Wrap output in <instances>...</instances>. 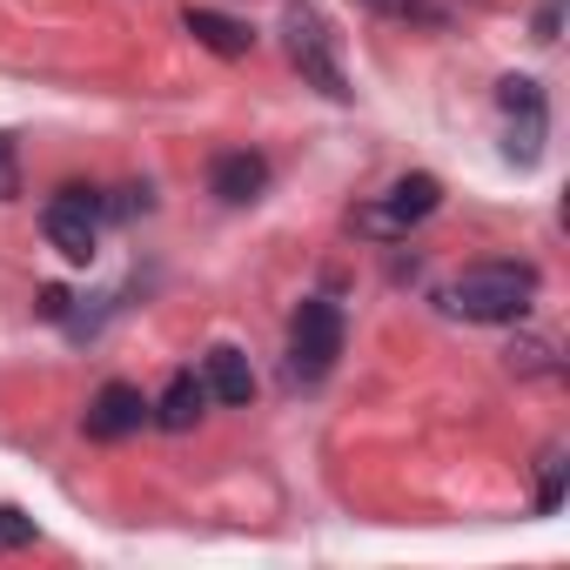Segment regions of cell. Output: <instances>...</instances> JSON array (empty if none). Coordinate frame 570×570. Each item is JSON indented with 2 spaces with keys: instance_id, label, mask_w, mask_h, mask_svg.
<instances>
[{
  "instance_id": "1",
  "label": "cell",
  "mask_w": 570,
  "mask_h": 570,
  "mask_svg": "<svg viewBox=\"0 0 570 570\" xmlns=\"http://www.w3.org/2000/svg\"><path fill=\"white\" fill-rule=\"evenodd\" d=\"M537 296V268H517V262H476L463 268L450 289H443V309L463 316V323H517Z\"/></svg>"
},
{
  "instance_id": "2",
  "label": "cell",
  "mask_w": 570,
  "mask_h": 570,
  "mask_svg": "<svg viewBox=\"0 0 570 570\" xmlns=\"http://www.w3.org/2000/svg\"><path fill=\"white\" fill-rule=\"evenodd\" d=\"M336 356H343V309L309 296L296 309V323H289V370H296V383H323L336 370Z\"/></svg>"
},
{
  "instance_id": "3",
  "label": "cell",
  "mask_w": 570,
  "mask_h": 570,
  "mask_svg": "<svg viewBox=\"0 0 570 570\" xmlns=\"http://www.w3.org/2000/svg\"><path fill=\"white\" fill-rule=\"evenodd\" d=\"M282 35H289V61L330 95V101H350V81H343V68H336V48H330V28H323V14H309V8H289L282 14Z\"/></svg>"
},
{
  "instance_id": "4",
  "label": "cell",
  "mask_w": 570,
  "mask_h": 570,
  "mask_svg": "<svg viewBox=\"0 0 570 570\" xmlns=\"http://www.w3.org/2000/svg\"><path fill=\"white\" fill-rule=\"evenodd\" d=\"M41 228H48V242H55L68 262H95V242H101V202H95L88 188H61V195L48 202Z\"/></svg>"
},
{
  "instance_id": "5",
  "label": "cell",
  "mask_w": 570,
  "mask_h": 570,
  "mask_svg": "<svg viewBox=\"0 0 570 570\" xmlns=\"http://www.w3.org/2000/svg\"><path fill=\"white\" fill-rule=\"evenodd\" d=\"M436 202H443V181L436 175H403L376 208H363L356 222L370 228V235H403L410 222H423V215H436Z\"/></svg>"
},
{
  "instance_id": "6",
  "label": "cell",
  "mask_w": 570,
  "mask_h": 570,
  "mask_svg": "<svg viewBox=\"0 0 570 570\" xmlns=\"http://www.w3.org/2000/svg\"><path fill=\"white\" fill-rule=\"evenodd\" d=\"M148 423V396L135 390V383H101L95 390V403H88V436L95 443H121V436H135Z\"/></svg>"
},
{
  "instance_id": "7",
  "label": "cell",
  "mask_w": 570,
  "mask_h": 570,
  "mask_svg": "<svg viewBox=\"0 0 570 570\" xmlns=\"http://www.w3.org/2000/svg\"><path fill=\"white\" fill-rule=\"evenodd\" d=\"M262 188H268V161H262V155H248V148H222V155L208 161V195H215V202L242 208V202H255Z\"/></svg>"
},
{
  "instance_id": "8",
  "label": "cell",
  "mask_w": 570,
  "mask_h": 570,
  "mask_svg": "<svg viewBox=\"0 0 570 570\" xmlns=\"http://www.w3.org/2000/svg\"><path fill=\"white\" fill-rule=\"evenodd\" d=\"M497 101H503L510 121H523V135L510 141V155H517V161H537V141H543V88H537L530 75H510V81L497 88Z\"/></svg>"
},
{
  "instance_id": "9",
  "label": "cell",
  "mask_w": 570,
  "mask_h": 570,
  "mask_svg": "<svg viewBox=\"0 0 570 570\" xmlns=\"http://www.w3.org/2000/svg\"><path fill=\"white\" fill-rule=\"evenodd\" d=\"M181 28H188L202 48H215L222 61H242V55L255 48V35H248L242 21H228V14H208V8H188V14H181Z\"/></svg>"
},
{
  "instance_id": "10",
  "label": "cell",
  "mask_w": 570,
  "mask_h": 570,
  "mask_svg": "<svg viewBox=\"0 0 570 570\" xmlns=\"http://www.w3.org/2000/svg\"><path fill=\"white\" fill-rule=\"evenodd\" d=\"M208 390H215L228 410H242V403L255 396V370H248V356H242V350H228V343H222V350H208Z\"/></svg>"
},
{
  "instance_id": "11",
  "label": "cell",
  "mask_w": 570,
  "mask_h": 570,
  "mask_svg": "<svg viewBox=\"0 0 570 570\" xmlns=\"http://www.w3.org/2000/svg\"><path fill=\"white\" fill-rule=\"evenodd\" d=\"M202 403H208V383L175 376V383L161 390V403H148V410H155V423H161V430H195V423H202Z\"/></svg>"
},
{
  "instance_id": "12",
  "label": "cell",
  "mask_w": 570,
  "mask_h": 570,
  "mask_svg": "<svg viewBox=\"0 0 570 570\" xmlns=\"http://www.w3.org/2000/svg\"><path fill=\"white\" fill-rule=\"evenodd\" d=\"M376 14H390V21H423V28H443V8L436 0H370Z\"/></svg>"
},
{
  "instance_id": "13",
  "label": "cell",
  "mask_w": 570,
  "mask_h": 570,
  "mask_svg": "<svg viewBox=\"0 0 570 570\" xmlns=\"http://www.w3.org/2000/svg\"><path fill=\"white\" fill-rule=\"evenodd\" d=\"M35 543V517H21L14 503H0V550H21Z\"/></svg>"
},
{
  "instance_id": "14",
  "label": "cell",
  "mask_w": 570,
  "mask_h": 570,
  "mask_svg": "<svg viewBox=\"0 0 570 570\" xmlns=\"http://www.w3.org/2000/svg\"><path fill=\"white\" fill-rule=\"evenodd\" d=\"M563 503V450H543V490H537V510H557Z\"/></svg>"
},
{
  "instance_id": "15",
  "label": "cell",
  "mask_w": 570,
  "mask_h": 570,
  "mask_svg": "<svg viewBox=\"0 0 570 570\" xmlns=\"http://www.w3.org/2000/svg\"><path fill=\"white\" fill-rule=\"evenodd\" d=\"M8 195H21V161H14V141L0 135V202Z\"/></svg>"
},
{
  "instance_id": "16",
  "label": "cell",
  "mask_w": 570,
  "mask_h": 570,
  "mask_svg": "<svg viewBox=\"0 0 570 570\" xmlns=\"http://www.w3.org/2000/svg\"><path fill=\"white\" fill-rule=\"evenodd\" d=\"M517 356V370H550V350L543 343H523V350H510Z\"/></svg>"
}]
</instances>
